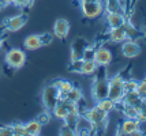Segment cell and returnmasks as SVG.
<instances>
[{
    "instance_id": "obj_14",
    "label": "cell",
    "mask_w": 146,
    "mask_h": 136,
    "mask_svg": "<svg viewBox=\"0 0 146 136\" xmlns=\"http://www.w3.org/2000/svg\"><path fill=\"white\" fill-rule=\"evenodd\" d=\"M126 19L127 18L123 12H107V23H108L109 29L120 27Z\"/></svg>"
},
{
    "instance_id": "obj_22",
    "label": "cell",
    "mask_w": 146,
    "mask_h": 136,
    "mask_svg": "<svg viewBox=\"0 0 146 136\" xmlns=\"http://www.w3.org/2000/svg\"><path fill=\"white\" fill-rule=\"evenodd\" d=\"M53 83L56 84V87L59 89L60 98H64V95H66V94H67V93L72 89V86H74L71 82H68V80H64V79H59V80L53 82Z\"/></svg>"
},
{
    "instance_id": "obj_35",
    "label": "cell",
    "mask_w": 146,
    "mask_h": 136,
    "mask_svg": "<svg viewBox=\"0 0 146 136\" xmlns=\"http://www.w3.org/2000/svg\"><path fill=\"white\" fill-rule=\"evenodd\" d=\"M0 136H14L13 127H11V125L0 127Z\"/></svg>"
},
{
    "instance_id": "obj_18",
    "label": "cell",
    "mask_w": 146,
    "mask_h": 136,
    "mask_svg": "<svg viewBox=\"0 0 146 136\" xmlns=\"http://www.w3.org/2000/svg\"><path fill=\"white\" fill-rule=\"evenodd\" d=\"M25 129L26 133L29 136H37L41 133V129H42V125L38 123L37 120H32L27 124H25Z\"/></svg>"
},
{
    "instance_id": "obj_40",
    "label": "cell",
    "mask_w": 146,
    "mask_h": 136,
    "mask_svg": "<svg viewBox=\"0 0 146 136\" xmlns=\"http://www.w3.org/2000/svg\"><path fill=\"white\" fill-rule=\"evenodd\" d=\"M143 39H145V41H146V33H145V35H143Z\"/></svg>"
},
{
    "instance_id": "obj_29",
    "label": "cell",
    "mask_w": 146,
    "mask_h": 136,
    "mask_svg": "<svg viewBox=\"0 0 146 136\" xmlns=\"http://www.w3.org/2000/svg\"><path fill=\"white\" fill-rule=\"evenodd\" d=\"M137 118L142 123H146V99H142V102H141V106L138 108V116Z\"/></svg>"
},
{
    "instance_id": "obj_30",
    "label": "cell",
    "mask_w": 146,
    "mask_h": 136,
    "mask_svg": "<svg viewBox=\"0 0 146 136\" xmlns=\"http://www.w3.org/2000/svg\"><path fill=\"white\" fill-rule=\"evenodd\" d=\"M94 55H96V48L93 45H88L82 55V60H94Z\"/></svg>"
},
{
    "instance_id": "obj_1",
    "label": "cell",
    "mask_w": 146,
    "mask_h": 136,
    "mask_svg": "<svg viewBox=\"0 0 146 136\" xmlns=\"http://www.w3.org/2000/svg\"><path fill=\"white\" fill-rule=\"evenodd\" d=\"M109 79L107 74V68L104 65H98L96 70V78L92 83V97L96 102L108 97Z\"/></svg>"
},
{
    "instance_id": "obj_13",
    "label": "cell",
    "mask_w": 146,
    "mask_h": 136,
    "mask_svg": "<svg viewBox=\"0 0 146 136\" xmlns=\"http://www.w3.org/2000/svg\"><path fill=\"white\" fill-rule=\"evenodd\" d=\"M141 128V121L138 118H126L120 125V129H117L116 135H130L133 131Z\"/></svg>"
},
{
    "instance_id": "obj_28",
    "label": "cell",
    "mask_w": 146,
    "mask_h": 136,
    "mask_svg": "<svg viewBox=\"0 0 146 136\" xmlns=\"http://www.w3.org/2000/svg\"><path fill=\"white\" fill-rule=\"evenodd\" d=\"M13 127V132L14 136H27L25 129V124H21V123H15L11 125Z\"/></svg>"
},
{
    "instance_id": "obj_5",
    "label": "cell",
    "mask_w": 146,
    "mask_h": 136,
    "mask_svg": "<svg viewBox=\"0 0 146 136\" xmlns=\"http://www.w3.org/2000/svg\"><path fill=\"white\" fill-rule=\"evenodd\" d=\"M4 60H6V64L10 67V68H14V70H18V68H22L26 63V55L22 49H18V48H13L10 49L8 52L6 53L4 56Z\"/></svg>"
},
{
    "instance_id": "obj_36",
    "label": "cell",
    "mask_w": 146,
    "mask_h": 136,
    "mask_svg": "<svg viewBox=\"0 0 146 136\" xmlns=\"http://www.w3.org/2000/svg\"><path fill=\"white\" fill-rule=\"evenodd\" d=\"M137 1H138V0H133V1H131V8H130V12H128L130 18H131V15H133V12H134V8H135V4H137Z\"/></svg>"
},
{
    "instance_id": "obj_11",
    "label": "cell",
    "mask_w": 146,
    "mask_h": 136,
    "mask_svg": "<svg viewBox=\"0 0 146 136\" xmlns=\"http://www.w3.org/2000/svg\"><path fill=\"white\" fill-rule=\"evenodd\" d=\"M68 32H70V23H68L67 19L60 18V19H57L55 22V25H53V35L55 37H57V38H60V39H64V38H67Z\"/></svg>"
},
{
    "instance_id": "obj_8",
    "label": "cell",
    "mask_w": 146,
    "mask_h": 136,
    "mask_svg": "<svg viewBox=\"0 0 146 136\" xmlns=\"http://www.w3.org/2000/svg\"><path fill=\"white\" fill-rule=\"evenodd\" d=\"M121 55L127 58H134L137 57L141 53V46L137 41H133V39H126L121 42Z\"/></svg>"
},
{
    "instance_id": "obj_34",
    "label": "cell",
    "mask_w": 146,
    "mask_h": 136,
    "mask_svg": "<svg viewBox=\"0 0 146 136\" xmlns=\"http://www.w3.org/2000/svg\"><path fill=\"white\" fill-rule=\"evenodd\" d=\"M60 135L62 136H74L75 135V131L72 129V128H70L68 125L63 124V127L60 128Z\"/></svg>"
},
{
    "instance_id": "obj_23",
    "label": "cell",
    "mask_w": 146,
    "mask_h": 136,
    "mask_svg": "<svg viewBox=\"0 0 146 136\" xmlns=\"http://www.w3.org/2000/svg\"><path fill=\"white\" fill-rule=\"evenodd\" d=\"M78 118H79V113H78V112H68V113H67V116L63 118V121H64L66 125H68L70 128H72V129L75 131Z\"/></svg>"
},
{
    "instance_id": "obj_38",
    "label": "cell",
    "mask_w": 146,
    "mask_h": 136,
    "mask_svg": "<svg viewBox=\"0 0 146 136\" xmlns=\"http://www.w3.org/2000/svg\"><path fill=\"white\" fill-rule=\"evenodd\" d=\"M96 1H104L105 3V0H79V3H96Z\"/></svg>"
},
{
    "instance_id": "obj_15",
    "label": "cell",
    "mask_w": 146,
    "mask_h": 136,
    "mask_svg": "<svg viewBox=\"0 0 146 136\" xmlns=\"http://www.w3.org/2000/svg\"><path fill=\"white\" fill-rule=\"evenodd\" d=\"M143 98H141V95L138 94V91H127L124 93V95L121 98V104H126V105H133L135 106L137 109L141 106V102H142Z\"/></svg>"
},
{
    "instance_id": "obj_25",
    "label": "cell",
    "mask_w": 146,
    "mask_h": 136,
    "mask_svg": "<svg viewBox=\"0 0 146 136\" xmlns=\"http://www.w3.org/2000/svg\"><path fill=\"white\" fill-rule=\"evenodd\" d=\"M138 83L139 82H137L134 79L124 78V80H123V90H124V93H127V91H137Z\"/></svg>"
},
{
    "instance_id": "obj_31",
    "label": "cell",
    "mask_w": 146,
    "mask_h": 136,
    "mask_svg": "<svg viewBox=\"0 0 146 136\" xmlns=\"http://www.w3.org/2000/svg\"><path fill=\"white\" fill-rule=\"evenodd\" d=\"M13 4H15L19 8H23V10H27L33 6V0H14Z\"/></svg>"
},
{
    "instance_id": "obj_27",
    "label": "cell",
    "mask_w": 146,
    "mask_h": 136,
    "mask_svg": "<svg viewBox=\"0 0 146 136\" xmlns=\"http://www.w3.org/2000/svg\"><path fill=\"white\" fill-rule=\"evenodd\" d=\"M51 118H52V114H51V112H48V110H45V112H41L40 114L37 116V120L38 123L41 124V125H46V124L51 121Z\"/></svg>"
},
{
    "instance_id": "obj_33",
    "label": "cell",
    "mask_w": 146,
    "mask_h": 136,
    "mask_svg": "<svg viewBox=\"0 0 146 136\" xmlns=\"http://www.w3.org/2000/svg\"><path fill=\"white\" fill-rule=\"evenodd\" d=\"M137 91H138V94L141 95V98L146 99V78L143 79L141 83H138V89H137Z\"/></svg>"
},
{
    "instance_id": "obj_12",
    "label": "cell",
    "mask_w": 146,
    "mask_h": 136,
    "mask_svg": "<svg viewBox=\"0 0 146 136\" xmlns=\"http://www.w3.org/2000/svg\"><path fill=\"white\" fill-rule=\"evenodd\" d=\"M121 29H123V30H124V33H126V37H127V39L138 41V39L143 38V35H145V32H141V30H138L137 27H134V25L130 22V19L124 20V23L121 25Z\"/></svg>"
},
{
    "instance_id": "obj_9",
    "label": "cell",
    "mask_w": 146,
    "mask_h": 136,
    "mask_svg": "<svg viewBox=\"0 0 146 136\" xmlns=\"http://www.w3.org/2000/svg\"><path fill=\"white\" fill-rule=\"evenodd\" d=\"M112 53L109 49L107 48H104V46H98V48H96V55H94V61L97 65H104V67H107L112 63Z\"/></svg>"
},
{
    "instance_id": "obj_32",
    "label": "cell",
    "mask_w": 146,
    "mask_h": 136,
    "mask_svg": "<svg viewBox=\"0 0 146 136\" xmlns=\"http://www.w3.org/2000/svg\"><path fill=\"white\" fill-rule=\"evenodd\" d=\"M40 41H41V46L49 45L52 41H53V34H51V33H44V34L40 35Z\"/></svg>"
},
{
    "instance_id": "obj_24",
    "label": "cell",
    "mask_w": 146,
    "mask_h": 136,
    "mask_svg": "<svg viewBox=\"0 0 146 136\" xmlns=\"http://www.w3.org/2000/svg\"><path fill=\"white\" fill-rule=\"evenodd\" d=\"M98 65L96 64L94 60H83L82 63V75H90L94 74Z\"/></svg>"
},
{
    "instance_id": "obj_16",
    "label": "cell",
    "mask_w": 146,
    "mask_h": 136,
    "mask_svg": "<svg viewBox=\"0 0 146 136\" xmlns=\"http://www.w3.org/2000/svg\"><path fill=\"white\" fill-rule=\"evenodd\" d=\"M127 37H126V33L124 30L120 27H115V29H111L108 33V41H112L115 44H121L123 41H126Z\"/></svg>"
},
{
    "instance_id": "obj_2",
    "label": "cell",
    "mask_w": 146,
    "mask_h": 136,
    "mask_svg": "<svg viewBox=\"0 0 146 136\" xmlns=\"http://www.w3.org/2000/svg\"><path fill=\"white\" fill-rule=\"evenodd\" d=\"M82 116L86 117L92 123V125H93V133L97 132V135H102L105 132V129H107V127L109 124L108 113H105L104 110H101L97 105L89 110H85L82 113Z\"/></svg>"
},
{
    "instance_id": "obj_26",
    "label": "cell",
    "mask_w": 146,
    "mask_h": 136,
    "mask_svg": "<svg viewBox=\"0 0 146 136\" xmlns=\"http://www.w3.org/2000/svg\"><path fill=\"white\" fill-rule=\"evenodd\" d=\"M82 63H83L82 58H79V60H71L70 64H68V72L82 74Z\"/></svg>"
},
{
    "instance_id": "obj_7",
    "label": "cell",
    "mask_w": 146,
    "mask_h": 136,
    "mask_svg": "<svg viewBox=\"0 0 146 136\" xmlns=\"http://www.w3.org/2000/svg\"><path fill=\"white\" fill-rule=\"evenodd\" d=\"M26 22H27V14H21V15H15V16H10L4 19L3 26L6 27L7 32L13 33L21 30L26 25Z\"/></svg>"
},
{
    "instance_id": "obj_4",
    "label": "cell",
    "mask_w": 146,
    "mask_h": 136,
    "mask_svg": "<svg viewBox=\"0 0 146 136\" xmlns=\"http://www.w3.org/2000/svg\"><path fill=\"white\" fill-rule=\"evenodd\" d=\"M59 99H60V93L55 83L48 84L42 90V105H44L45 110L52 112Z\"/></svg>"
},
{
    "instance_id": "obj_3",
    "label": "cell",
    "mask_w": 146,
    "mask_h": 136,
    "mask_svg": "<svg viewBox=\"0 0 146 136\" xmlns=\"http://www.w3.org/2000/svg\"><path fill=\"white\" fill-rule=\"evenodd\" d=\"M126 72V71H124ZM124 72H119L117 75H115L112 79H109V90H108V98L115 101L116 104L120 102L123 95H124V90H123V80L124 78Z\"/></svg>"
},
{
    "instance_id": "obj_6",
    "label": "cell",
    "mask_w": 146,
    "mask_h": 136,
    "mask_svg": "<svg viewBox=\"0 0 146 136\" xmlns=\"http://www.w3.org/2000/svg\"><path fill=\"white\" fill-rule=\"evenodd\" d=\"M81 11H82L83 16L86 19H96L100 18L104 11H105V6L104 1H96V3H79Z\"/></svg>"
},
{
    "instance_id": "obj_21",
    "label": "cell",
    "mask_w": 146,
    "mask_h": 136,
    "mask_svg": "<svg viewBox=\"0 0 146 136\" xmlns=\"http://www.w3.org/2000/svg\"><path fill=\"white\" fill-rule=\"evenodd\" d=\"M104 6H105V11L107 12H123L124 14V10H123V7H121L119 0H105Z\"/></svg>"
},
{
    "instance_id": "obj_10",
    "label": "cell",
    "mask_w": 146,
    "mask_h": 136,
    "mask_svg": "<svg viewBox=\"0 0 146 136\" xmlns=\"http://www.w3.org/2000/svg\"><path fill=\"white\" fill-rule=\"evenodd\" d=\"M88 45H89V42L86 39L82 38V37H78L72 42V45H71V60H79V58H82V55Z\"/></svg>"
},
{
    "instance_id": "obj_39",
    "label": "cell",
    "mask_w": 146,
    "mask_h": 136,
    "mask_svg": "<svg viewBox=\"0 0 146 136\" xmlns=\"http://www.w3.org/2000/svg\"><path fill=\"white\" fill-rule=\"evenodd\" d=\"M3 8H6V7H4V6H3V4H1V3H0V11H1Z\"/></svg>"
},
{
    "instance_id": "obj_19",
    "label": "cell",
    "mask_w": 146,
    "mask_h": 136,
    "mask_svg": "<svg viewBox=\"0 0 146 136\" xmlns=\"http://www.w3.org/2000/svg\"><path fill=\"white\" fill-rule=\"evenodd\" d=\"M97 106L100 108L101 110H104L105 113H111V112H113L115 109H116V102L115 101H112L111 98H102V99H100L98 102H97Z\"/></svg>"
},
{
    "instance_id": "obj_20",
    "label": "cell",
    "mask_w": 146,
    "mask_h": 136,
    "mask_svg": "<svg viewBox=\"0 0 146 136\" xmlns=\"http://www.w3.org/2000/svg\"><path fill=\"white\" fill-rule=\"evenodd\" d=\"M64 98H66V99H68V101H71V102H74V104H78V102L83 98L82 90H81L79 87L72 86V89H71V90L64 95Z\"/></svg>"
},
{
    "instance_id": "obj_37",
    "label": "cell",
    "mask_w": 146,
    "mask_h": 136,
    "mask_svg": "<svg viewBox=\"0 0 146 136\" xmlns=\"http://www.w3.org/2000/svg\"><path fill=\"white\" fill-rule=\"evenodd\" d=\"M13 1H14V0H0V3H1V4H3L4 7L10 6V4H13Z\"/></svg>"
},
{
    "instance_id": "obj_17",
    "label": "cell",
    "mask_w": 146,
    "mask_h": 136,
    "mask_svg": "<svg viewBox=\"0 0 146 136\" xmlns=\"http://www.w3.org/2000/svg\"><path fill=\"white\" fill-rule=\"evenodd\" d=\"M23 46L27 51H37L38 48H41V41H40V35L37 34H32L27 35L23 41Z\"/></svg>"
}]
</instances>
